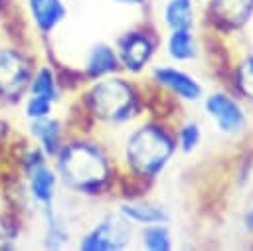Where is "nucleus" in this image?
<instances>
[{"mask_svg":"<svg viewBox=\"0 0 253 251\" xmlns=\"http://www.w3.org/2000/svg\"><path fill=\"white\" fill-rule=\"evenodd\" d=\"M59 150V172L69 188L87 194L101 190L109 178V164L97 146L73 142Z\"/></svg>","mask_w":253,"mask_h":251,"instance_id":"1","label":"nucleus"},{"mask_svg":"<svg viewBox=\"0 0 253 251\" xmlns=\"http://www.w3.org/2000/svg\"><path fill=\"white\" fill-rule=\"evenodd\" d=\"M174 152L172 138L158 126H140L126 140V160L134 172L152 178Z\"/></svg>","mask_w":253,"mask_h":251,"instance_id":"2","label":"nucleus"},{"mask_svg":"<svg viewBox=\"0 0 253 251\" xmlns=\"http://www.w3.org/2000/svg\"><path fill=\"white\" fill-rule=\"evenodd\" d=\"M91 111L113 123L126 121L134 111V93L123 79H103L89 93Z\"/></svg>","mask_w":253,"mask_h":251,"instance_id":"3","label":"nucleus"},{"mask_svg":"<svg viewBox=\"0 0 253 251\" xmlns=\"http://www.w3.org/2000/svg\"><path fill=\"white\" fill-rule=\"evenodd\" d=\"M30 61L14 49H0V97L14 99L30 83Z\"/></svg>","mask_w":253,"mask_h":251,"instance_id":"4","label":"nucleus"},{"mask_svg":"<svg viewBox=\"0 0 253 251\" xmlns=\"http://www.w3.org/2000/svg\"><path fill=\"white\" fill-rule=\"evenodd\" d=\"M130 237V229L125 219L107 217L103 219L91 233H87L81 241V249L87 251H105V249H121L126 245Z\"/></svg>","mask_w":253,"mask_h":251,"instance_id":"5","label":"nucleus"},{"mask_svg":"<svg viewBox=\"0 0 253 251\" xmlns=\"http://www.w3.org/2000/svg\"><path fill=\"white\" fill-rule=\"evenodd\" d=\"M206 109L223 132H237L245 123L241 107L223 93H213L211 97H208Z\"/></svg>","mask_w":253,"mask_h":251,"instance_id":"6","label":"nucleus"},{"mask_svg":"<svg viewBox=\"0 0 253 251\" xmlns=\"http://www.w3.org/2000/svg\"><path fill=\"white\" fill-rule=\"evenodd\" d=\"M253 12V0H213L210 8L211 20L223 28L233 30L243 26Z\"/></svg>","mask_w":253,"mask_h":251,"instance_id":"7","label":"nucleus"},{"mask_svg":"<svg viewBox=\"0 0 253 251\" xmlns=\"http://www.w3.org/2000/svg\"><path fill=\"white\" fill-rule=\"evenodd\" d=\"M154 51L152 40L142 32H130L119 42V53L123 63L130 71H140Z\"/></svg>","mask_w":253,"mask_h":251,"instance_id":"8","label":"nucleus"},{"mask_svg":"<svg viewBox=\"0 0 253 251\" xmlns=\"http://www.w3.org/2000/svg\"><path fill=\"white\" fill-rule=\"evenodd\" d=\"M154 79H156V83L174 91L182 99H192L194 101L202 93V87L194 77H190L184 71H178L174 67H156L154 69Z\"/></svg>","mask_w":253,"mask_h":251,"instance_id":"9","label":"nucleus"},{"mask_svg":"<svg viewBox=\"0 0 253 251\" xmlns=\"http://www.w3.org/2000/svg\"><path fill=\"white\" fill-rule=\"evenodd\" d=\"M28 4L36 26L43 34L51 32L65 18V6L61 0H28Z\"/></svg>","mask_w":253,"mask_h":251,"instance_id":"10","label":"nucleus"},{"mask_svg":"<svg viewBox=\"0 0 253 251\" xmlns=\"http://www.w3.org/2000/svg\"><path fill=\"white\" fill-rule=\"evenodd\" d=\"M32 132L40 140L43 152H47V154L59 152V148H61V125L55 119H49V117L34 119Z\"/></svg>","mask_w":253,"mask_h":251,"instance_id":"11","label":"nucleus"},{"mask_svg":"<svg viewBox=\"0 0 253 251\" xmlns=\"http://www.w3.org/2000/svg\"><path fill=\"white\" fill-rule=\"evenodd\" d=\"M30 192L36 202L49 206L55 192V174L47 166H38L30 172Z\"/></svg>","mask_w":253,"mask_h":251,"instance_id":"12","label":"nucleus"},{"mask_svg":"<svg viewBox=\"0 0 253 251\" xmlns=\"http://www.w3.org/2000/svg\"><path fill=\"white\" fill-rule=\"evenodd\" d=\"M117 67H119V59L109 45L99 43L91 49V53L87 57V75L89 77H103V75L115 71Z\"/></svg>","mask_w":253,"mask_h":251,"instance_id":"13","label":"nucleus"},{"mask_svg":"<svg viewBox=\"0 0 253 251\" xmlns=\"http://www.w3.org/2000/svg\"><path fill=\"white\" fill-rule=\"evenodd\" d=\"M121 211L125 217L138 223H160L168 219L166 211L154 204H126L121 208Z\"/></svg>","mask_w":253,"mask_h":251,"instance_id":"14","label":"nucleus"},{"mask_svg":"<svg viewBox=\"0 0 253 251\" xmlns=\"http://www.w3.org/2000/svg\"><path fill=\"white\" fill-rule=\"evenodd\" d=\"M192 2L190 0H170L164 10L166 24L172 30H188L192 26Z\"/></svg>","mask_w":253,"mask_h":251,"instance_id":"15","label":"nucleus"},{"mask_svg":"<svg viewBox=\"0 0 253 251\" xmlns=\"http://www.w3.org/2000/svg\"><path fill=\"white\" fill-rule=\"evenodd\" d=\"M146 107H148V111L154 117L166 119L176 109V103H174V97L164 89V85L158 83L156 87L148 89V93H146Z\"/></svg>","mask_w":253,"mask_h":251,"instance_id":"16","label":"nucleus"},{"mask_svg":"<svg viewBox=\"0 0 253 251\" xmlns=\"http://www.w3.org/2000/svg\"><path fill=\"white\" fill-rule=\"evenodd\" d=\"M168 51L174 59H190L196 55V45L188 30H174L168 40Z\"/></svg>","mask_w":253,"mask_h":251,"instance_id":"17","label":"nucleus"},{"mask_svg":"<svg viewBox=\"0 0 253 251\" xmlns=\"http://www.w3.org/2000/svg\"><path fill=\"white\" fill-rule=\"evenodd\" d=\"M30 91H32V95H42V97H47V99L55 101V97H57V83H55V77H53L49 67H42L30 79Z\"/></svg>","mask_w":253,"mask_h":251,"instance_id":"18","label":"nucleus"},{"mask_svg":"<svg viewBox=\"0 0 253 251\" xmlns=\"http://www.w3.org/2000/svg\"><path fill=\"white\" fill-rule=\"evenodd\" d=\"M206 45H208V59L211 63V69L217 73V75H225L227 73V67H229V57H227V51H225V45L217 40V38H210V42L206 40Z\"/></svg>","mask_w":253,"mask_h":251,"instance_id":"19","label":"nucleus"},{"mask_svg":"<svg viewBox=\"0 0 253 251\" xmlns=\"http://www.w3.org/2000/svg\"><path fill=\"white\" fill-rule=\"evenodd\" d=\"M142 237H144V245L148 247V249H152V251H166V249H170V233H168V229L164 227V225H160V223H156V225H150V227H146V231L142 233Z\"/></svg>","mask_w":253,"mask_h":251,"instance_id":"20","label":"nucleus"},{"mask_svg":"<svg viewBox=\"0 0 253 251\" xmlns=\"http://www.w3.org/2000/svg\"><path fill=\"white\" fill-rule=\"evenodd\" d=\"M237 87L245 97L253 99V55L247 57L239 65V69H237Z\"/></svg>","mask_w":253,"mask_h":251,"instance_id":"21","label":"nucleus"},{"mask_svg":"<svg viewBox=\"0 0 253 251\" xmlns=\"http://www.w3.org/2000/svg\"><path fill=\"white\" fill-rule=\"evenodd\" d=\"M51 99L42 97V95H32L26 103V115L30 119H42V117H49L51 113Z\"/></svg>","mask_w":253,"mask_h":251,"instance_id":"22","label":"nucleus"},{"mask_svg":"<svg viewBox=\"0 0 253 251\" xmlns=\"http://www.w3.org/2000/svg\"><path fill=\"white\" fill-rule=\"evenodd\" d=\"M198 142H200V128H198V125H194V123L184 125L180 128V144H182V148L186 152H190V150H194L198 146Z\"/></svg>","mask_w":253,"mask_h":251,"instance_id":"23","label":"nucleus"},{"mask_svg":"<svg viewBox=\"0 0 253 251\" xmlns=\"http://www.w3.org/2000/svg\"><path fill=\"white\" fill-rule=\"evenodd\" d=\"M65 239H67V233L59 227V221L53 215H49V219H47V245L49 247H57Z\"/></svg>","mask_w":253,"mask_h":251,"instance_id":"24","label":"nucleus"},{"mask_svg":"<svg viewBox=\"0 0 253 251\" xmlns=\"http://www.w3.org/2000/svg\"><path fill=\"white\" fill-rule=\"evenodd\" d=\"M245 225H247V227H253V209L245 215Z\"/></svg>","mask_w":253,"mask_h":251,"instance_id":"25","label":"nucleus"},{"mask_svg":"<svg viewBox=\"0 0 253 251\" xmlns=\"http://www.w3.org/2000/svg\"><path fill=\"white\" fill-rule=\"evenodd\" d=\"M119 2H125V4H140L142 0H119Z\"/></svg>","mask_w":253,"mask_h":251,"instance_id":"26","label":"nucleus"}]
</instances>
